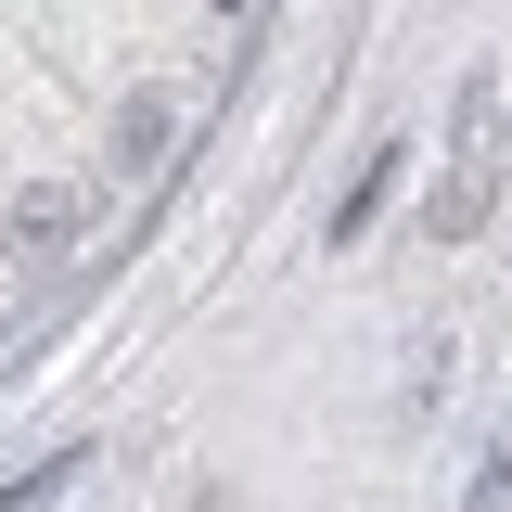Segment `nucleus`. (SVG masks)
Instances as JSON below:
<instances>
[{
    "label": "nucleus",
    "instance_id": "f257e3e1",
    "mask_svg": "<svg viewBox=\"0 0 512 512\" xmlns=\"http://www.w3.org/2000/svg\"><path fill=\"white\" fill-rule=\"evenodd\" d=\"M218 13H244V0H218Z\"/></svg>",
    "mask_w": 512,
    "mask_h": 512
}]
</instances>
